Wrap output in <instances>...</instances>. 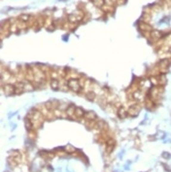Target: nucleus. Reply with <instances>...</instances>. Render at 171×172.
Segmentation results:
<instances>
[{
  "instance_id": "nucleus-1",
  "label": "nucleus",
  "mask_w": 171,
  "mask_h": 172,
  "mask_svg": "<svg viewBox=\"0 0 171 172\" xmlns=\"http://www.w3.org/2000/svg\"><path fill=\"white\" fill-rule=\"evenodd\" d=\"M67 87L69 90H71L74 93H81L82 90V84L76 78L69 79L67 82Z\"/></svg>"
},
{
  "instance_id": "nucleus-2",
  "label": "nucleus",
  "mask_w": 171,
  "mask_h": 172,
  "mask_svg": "<svg viewBox=\"0 0 171 172\" xmlns=\"http://www.w3.org/2000/svg\"><path fill=\"white\" fill-rule=\"evenodd\" d=\"M128 115L131 117H136L139 115L141 111V106L139 104H133L128 108Z\"/></svg>"
},
{
  "instance_id": "nucleus-3",
  "label": "nucleus",
  "mask_w": 171,
  "mask_h": 172,
  "mask_svg": "<svg viewBox=\"0 0 171 172\" xmlns=\"http://www.w3.org/2000/svg\"><path fill=\"white\" fill-rule=\"evenodd\" d=\"M3 91H4L6 96H12V94H15V93H16V87L12 84H5L3 86Z\"/></svg>"
},
{
  "instance_id": "nucleus-4",
  "label": "nucleus",
  "mask_w": 171,
  "mask_h": 172,
  "mask_svg": "<svg viewBox=\"0 0 171 172\" xmlns=\"http://www.w3.org/2000/svg\"><path fill=\"white\" fill-rule=\"evenodd\" d=\"M169 66H170V61L168 60H166V58L161 60L158 62V68H159V70H161V73L166 72V70L169 68Z\"/></svg>"
},
{
  "instance_id": "nucleus-5",
  "label": "nucleus",
  "mask_w": 171,
  "mask_h": 172,
  "mask_svg": "<svg viewBox=\"0 0 171 172\" xmlns=\"http://www.w3.org/2000/svg\"><path fill=\"white\" fill-rule=\"evenodd\" d=\"M115 146H116V141L114 140V139H108V140L106 141V151L107 153H112L113 150L115 148Z\"/></svg>"
},
{
  "instance_id": "nucleus-6",
  "label": "nucleus",
  "mask_w": 171,
  "mask_h": 172,
  "mask_svg": "<svg viewBox=\"0 0 171 172\" xmlns=\"http://www.w3.org/2000/svg\"><path fill=\"white\" fill-rule=\"evenodd\" d=\"M162 32L161 31H158V30H152L150 32V37L152 40H154V41H158V40L161 39L162 38Z\"/></svg>"
},
{
  "instance_id": "nucleus-7",
  "label": "nucleus",
  "mask_w": 171,
  "mask_h": 172,
  "mask_svg": "<svg viewBox=\"0 0 171 172\" xmlns=\"http://www.w3.org/2000/svg\"><path fill=\"white\" fill-rule=\"evenodd\" d=\"M84 118L87 121H88V122H94V121H95L96 118H97V116H96V114L94 111H87L85 113Z\"/></svg>"
},
{
  "instance_id": "nucleus-8",
  "label": "nucleus",
  "mask_w": 171,
  "mask_h": 172,
  "mask_svg": "<svg viewBox=\"0 0 171 172\" xmlns=\"http://www.w3.org/2000/svg\"><path fill=\"white\" fill-rule=\"evenodd\" d=\"M117 114H118V116H119V118L125 119V117L128 115V109H126L125 107H124V106H121V107L118 109Z\"/></svg>"
},
{
  "instance_id": "nucleus-9",
  "label": "nucleus",
  "mask_w": 171,
  "mask_h": 172,
  "mask_svg": "<svg viewBox=\"0 0 171 172\" xmlns=\"http://www.w3.org/2000/svg\"><path fill=\"white\" fill-rule=\"evenodd\" d=\"M15 87H16V93L15 94H21L24 91V82H18L15 85Z\"/></svg>"
},
{
  "instance_id": "nucleus-10",
  "label": "nucleus",
  "mask_w": 171,
  "mask_h": 172,
  "mask_svg": "<svg viewBox=\"0 0 171 172\" xmlns=\"http://www.w3.org/2000/svg\"><path fill=\"white\" fill-rule=\"evenodd\" d=\"M139 29L142 32H151L152 27L150 24H148L147 23H140L139 24Z\"/></svg>"
},
{
  "instance_id": "nucleus-11",
  "label": "nucleus",
  "mask_w": 171,
  "mask_h": 172,
  "mask_svg": "<svg viewBox=\"0 0 171 172\" xmlns=\"http://www.w3.org/2000/svg\"><path fill=\"white\" fill-rule=\"evenodd\" d=\"M75 105L74 104H70L69 106H67L66 107V115H67L68 117H73L74 114H75V110H76Z\"/></svg>"
},
{
  "instance_id": "nucleus-12",
  "label": "nucleus",
  "mask_w": 171,
  "mask_h": 172,
  "mask_svg": "<svg viewBox=\"0 0 171 172\" xmlns=\"http://www.w3.org/2000/svg\"><path fill=\"white\" fill-rule=\"evenodd\" d=\"M68 19H69L70 21H71V23H78V21H80L82 19H83V17L79 16V15H78V13H76V14L70 15V16L68 17Z\"/></svg>"
},
{
  "instance_id": "nucleus-13",
  "label": "nucleus",
  "mask_w": 171,
  "mask_h": 172,
  "mask_svg": "<svg viewBox=\"0 0 171 172\" xmlns=\"http://www.w3.org/2000/svg\"><path fill=\"white\" fill-rule=\"evenodd\" d=\"M157 79H158V86H162L163 87L166 84V77H165V75H163V74L158 75V76H157Z\"/></svg>"
},
{
  "instance_id": "nucleus-14",
  "label": "nucleus",
  "mask_w": 171,
  "mask_h": 172,
  "mask_svg": "<svg viewBox=\"0 0 171 172\" xmlns=\"http://www.w3.org/2000/svg\"><path fill=\"white\" fill-rule=\"evenodd\" d=\"M85 111L83 110L82 108H80V107H77L76 108V110H75V114H74V116L76 117V118H83V117L85 116Z\"/></svg>"
},
{
  "instance_id": "nucleus-15",
  "label": "nucleus",
  "mask_w": 171,
  "mask_h": 172,
  "mask_svg": "<svg viewBox=\"0 0 171 172\" xmlns=\"http://www.w3.org/2000/svg\"><path fill=\"white\" fill-rule=\"evenodd\" d=\"M24 91H30L34 90V86L32 85L30 81H24Z\"/></svg>"
},
{
  "instance_id": "nucleus-16",
  "label": "nucleus",
  "mask_w": 171,
  "mask_h": 172,
  "mask_svg": "<svg viewBox=\"0 0 171 172\" xmlns=\"http://www.w3.org/2000/svg\"><path fill=\"white\" fill-rule=\"evenodd\" d=\"M50 86H51V87H52L53 90H57L59 89V82H58V80L53 79V80L51 81V83H50Z\"/></svg>"
},
{
  "instance_id": "nucleus-17",
  "label": "nucleus",
  "mask_w": 171,
  "mask_h": 172,
  "mask_svg": "<svg viewBox=\"0 0 171 172\" xmlns=\"http://www.w3.org/2000/svg\"><path fill=\"white\" fill-rule=\"evenodd\" d=\"M132 97H133V99H134V100H141V99H142V91H141L140 90L134 91L133 94H132Z\"/></svg>"
},
{
  "instance_id": "nucleus-18",
  "label": "nucleus",
  "mask_w": 171,
  "mask_h": 172,
  "mask_svg": "<svg viewBox=\"0 0 171 172\" xmlns=\"http://www.w3.org/2000/svg\"><path fill=\"white\" fill-rule=\"evenodd\" d=\"M86 98L90 101H94L95 99V93L94 91H88V93H86Z\"/></svg>"
},
{
  "instance_id": "nucleus-19",
  "label": "nucleus",
  "mask_w": 171,
  "mask_h": 172,
  "mask_svg": "<svg viewBox=\"0 0 171 172\" xmlns=\"http://www.w3.org/2000/svg\"><path fill=\"white\" fill-rule=\"evenodd\" d=\"M25 127H27V130H30V129H32V126H33V122H32V120L31 119H25Z\"/></svg>"
},
{
  "instance_id": "nucleus-20",
  "label": "nucleus",
  "mask_w": 171,
  "mask_h": 172,
  "mask_svg": "<svg viewBox=\"0 0 171 172\" xmlns=\"http://www.w3.org/2000/svg\"><path fill=\"white\" fill-rule=\"evenodd\" d=\"M92 3L94 4V6L98 7V8H101L105 4V0H92Z\"/></svg>"
},
{
  "instance_id": "nucleus-21",
  "label": "nucleus",
  "mask_w": 171,
  "mask_h": 172,
  "mask_svg": "<svg viewBox=\"0 0 171 172\" xmlns=\"http://www.w3.org/2000/svg\"><path fill=\"white\" fill-rule=\"evenodd\" d=\"M64 151L66 152V153H68V154H72V153H74V152H76V149L73 147V146H71V145H67L66 147H64Z\"/></svg>"
},
{
  "instance_id": "nucleus-22",
  "label": "nucleus",
  "mask_w": 171,
  "mask_h": 172,
  "mask_svg": "<svg viewBox=\"0 0 171 172\" xmlns=\"http://www.w3.org/2000/svg\"><path fill=\"white\" fill-rule=\"evenodd\" d=\"M18 19H20L21 21H24V23H25V21H28L29 20H30V16H29V15H27V14H24V15H21Z\"/></svg>"
},
{
  "instance_id": "nucleus-23",
  "label": "nucleus",
  "mask_w": 171,
  "mask_h": 172,
  "mask_svg": "<svg viewBox=\"0 0 171 172\" xmlns=\"http://www.w3.org/2000/svg\"><path fill=\"white\" fill-rule=\"evenodd\" d=\"M170 52H171V49H170Z\"/></svg>"
}]
</instances>
